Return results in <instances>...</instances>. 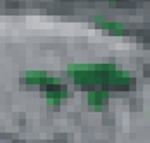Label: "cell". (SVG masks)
<instances>
[{"instance_id": "1", "label": "cell", "mask_w": 150, "mask_h": 143, "mask_svg": "<svg viewBox=\"0 0 150 143\" xmlns=\"http://www.w3.org/2000/svg\"><path fill=\"white\" fill-rule=\"evenodd\" d=\"M23 81L26 85H38V86H52V85H60V79L57 76H50L45 71H26L23 76Z\"/></svg>"}, {"instance_id": "3", "label": "cell", "mask_w": 150, "mask_h": 143, "mask_svg": "<svg viewBox=\"0 0 150 143\" xmlns=\"http://www.w3.org/2000/svg\"><path fill=\"white\" fill-rule=\"evenodd\" d=\"M97 26H100L102 29H107V31H110V33H114V35H128V29L126 26L119 23V21H109V19H104V17H100V16H93V19H91Z\"/></svg>"}, {"instance_id": "2", "label": "cell", "mask_w": 150, "mask_h": 143, "mask_svg": "<svg viewBox=\"0 0 150 143\" xmlns=\"http://www.w3.org/2000/svg\"><path fill=\"white\" fill-rule=\"evenodd\" d=\"M45 97L48 105H54V107H59V103L66 97H67V88L62 85H52L45 88Z\"/></svg>"}, {"instance_id": "4", "label": "cell", "mask_w": 150, "mask_h": 143, "mask_svg": "<svg viewBox=\"0 0 150 143\" xmlns=\"http://www.w3.org/2000/svg\"><path fill=\"white\" fill-rule=\"evenodd\" d=\"M107 98H109L107 90H90L86 95V102H88L90 109H93V110H102Z\"/></svg>"}]
</instances>
